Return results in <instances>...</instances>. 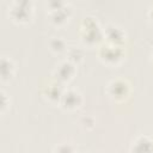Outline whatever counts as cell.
<instances>
[{
    "label": "cell",
    "instance_id": "obj_9",
    "mask_svg": "<svg viewBox=\"0 0 153 153\" xmlns=\"http://www.w3.org/2000/svg\"><path fill=\"white\" fill-rule=\"evenodd\" d=\"M130 153H153V140L147 135L137 136L130 146Z\"/></svg>",
    "mask_w": 153,
    "mask_h": 153
},
{
    "label": "cell",
    "instance_id": "obj_1",
    "mask_svg": "<svg viewBox=\"0 0 153 153\" xmlns=\"http://www.w3.org/2000/svg\"><path fill=\"white\" fill-rule=\"evenodd\" d=\"M80 37L85 44L93 45L102 41L104 37V31L100 29L94 18L86 17L84 18L80 26Z\"/></svg>",
    "mask_w": 153,
    "mask_h": 153
},
{
    "label": "cell",
    "instance_id": "obj_2",
    "mask_svg": "<svg viewBox=\"0 0 153 153\" xmlns=\"http://www.w3.org/2000/svg\"><path fill=\"white\" fill-rule=\"evenodd\" d=\"M98 56L104 63H106L109 66L117 65L123 57L122 45H116V44H111V43L106 42L105 44H102L99 47Z\"/></svg>",
    "mask_w": 153,
    "mask_h": 153
},
{
    "label": "cell",
    "instance_id": "obj_6",
    "mask_svg": "<svg viewBox=\"0 0 153 153\" xmlns=\"http://www.w3.org/2000/svg\"><path fill=\"white\" fill-rule=\"evenodd\" d=\"M59 103L66 110H75L82 104V96L78 90L67 88L63 91Z\"/></svg>",
    "mask_w": 153,
    "mask_h": 153
},
{
    "label": "cell",
    "instance_id": "obj_4",
    "mask_svg": "<svg viewBox=\"0 0 153 153\" xmlns=\"http://www.w3.org/2000/svg\"><path fill=\"white\" fill-rule=\"evenodd\" d=\"M71 14L69 5L63 1H53L49 2V16L53 23L60 25L68 20Z\"/></svg>",
    "mask_w": 153,
    "mask_h": 153
},
{
    "label": "cell",
    "instance_id": "obj_8",
    "mask_svg": "<svg viewBox=\"0 0 153 153\" xmlns=\"http://www.w3.org/2000/svg\"><path fill=\"white\" fill-rule=\"evenodd\" d=\"M104 37L106 38L108 43L116 44V45H122L123 42H124L126 33L120 26L114 25V24H109L104 29Z\"/></svg>",
    "mask_w": 153,
    "mask_h": 153
},
{
    "label": "cell",
    "instance_id": "obj_5",
    "mask_svg": "<svg viewBox=\"0 0 153 153\" xmlns=\"http://www.w3.org/2000/svg\"><path fill=\"white\" fill-rule=\"evenodd\" d=\"M10 14L13 18V20L19 23H26L30 20L32 14V7L31 2L27 1H17L12 5L10 10Z\"/></svg>",
    "mask_w": 153,
    "mask_h": 153
},
{
    "label": "cell",
    "instance_id": "obj_17",
    "mask_svg": "<svg viewBox=\"0 0 153 153\" xmlns=\"http://www.w3.org/2000/svg\"><path fill=\"white\" fill-rule=\"evenodd\" d=\"M152 57H153V50H152Z\"/></svg>",
    "mask_w": 153,
    "mask_h": 153
},
{
    "label": "cell",
    "instance_id": "obj_12",
    "mask_svg": "<svg viewBox=\"0 0 153 153\" xmlns=\"http://www.w3.org/2000/svg\"><path fill=\"white\" fill-rule=\"evenodd\" d=\"M67 54V57H68V61L72 62L73 65H78L79 62L82 61L84 59V51L80 49V48H76V47H71L67 49L66 51Z\"/></svg>",
    "mask_w": 153,
    "mask_h": 153
},
{
    "label": "cell",
    "instance_id": "obj_3",
    "mask_svg": "<svg viewBox=\"0 0 153 153\" xmlns=\"http://www.w3.org/2000/svg\"><path fill=\"white\" fill-rule=\"evenodd\" d=\"M106 92L111 99L121 102L128 97L130 92V84L123 78H116L108 84Z\"/></svg>",
    "mask_w": 153,
    "mask_h": 153
},
{
    "label": "cell",
    "instance_id": "obj_13",
    "mask_svg": "<svg viewBox=\"0 0 153 153\" xmlns=\"http://www.w3.org/2000/svg\"><path fill=\"white\" fill-rule=\"evenodd\" d=\"M49 45L54 53H59V54L67 51V49H68L66 45V42L61 37H53V39H50V42H49Z\"/></svg>",
    "mask_w": 153,
    "mask_h": 153
},
{
    "label": "cell",
    "instance_id": "obj_11",
    "mask_svg": "<svg viewBox=\"0 0 153 153\" xmlns=\"http://www.w3.org/2000/svg\"><path fill=\"white\" fill-rule=\"evenodd\" d=\"M14 63L13 61L7 57V56H2L1 57V62H0V72H1V79L5 81L7 79H11L14 74Z\"/></svg>",
    "mask_w": 153,
    "mask_h": 153
},
{
    "label": "cell",
    "instance_id": "obj_16",
    "mask_svg": "<svg viewBox=\"0 0 153 153\" xmlns=\"http://www.w3.org/2000/svg\"><path fill=\"white\" fill-rule=\"evenodd\" d=\"M148 16H149V17L153 19V5L149 7V11H148Z\"/></svg>",
    "mask_w": 153,
    "mask_h": 153
},
{
    "label": "cell",
    "instance_id": "obj_10",
    "mask_svg": "<svg viewBox=\"0 0 153 153\" xmlns=\"http://www.w3.org/2000/svg\"><path fill=\"white\" fill-rule=\"evenodd\" d=\"M63 88H62V84L53 80L51 82H49L43 91V94L51 102H60L61 96L63 93Z\"/></svg>",
    "mask_w": 153,
    "mask_h": 153
},
{
    "label": "cell",
    "instance_id": "obj_7",
    "mask_svg": "<svg viewBox=\"0 0 153 153\" xmlns=\"http://www.w3.org/2000/svg\"><path fill=\"white\" fill-rule=\"evenodd\" d=\"M74 74H75V65H73L68 60L60 62L53 72L54 80L60 84H65V82L69 81Z\"/></svg>",
    "mask_w": 153,
    "mask_h": 153
},
{
    "label": "cell",
    "instance_id": "obj_14",
    "mask_svg": "<svg viewBox=\"0 0 153 153\" xmlns=\"http://www.w3.org/2000/svg\"><path fill=\"white\" fill-rule=\"evenodd\" d=\"M55 153H76V151H75V147L73 145L63 142L56 147Z\"/></svg>",
    "mask_w": 153,
    "mask_h": 153
},
{
    "label": "cell",
    "instance_id": "obj_15",
    "mask_svg": "<svg viewBox=\"0 0 153 153\" xmlns=\"http://www.w3.org/2000/svg\"><path fill=\"white\" fill-rule=\"evenodd\" d=\"M1 96H2V105H1V111L4 112L5 111V108H6V94H5V92L4 91H1Z\"/></svg>",
    "mask_w": 153,
    "mask_h": 153
}]
</instances>
